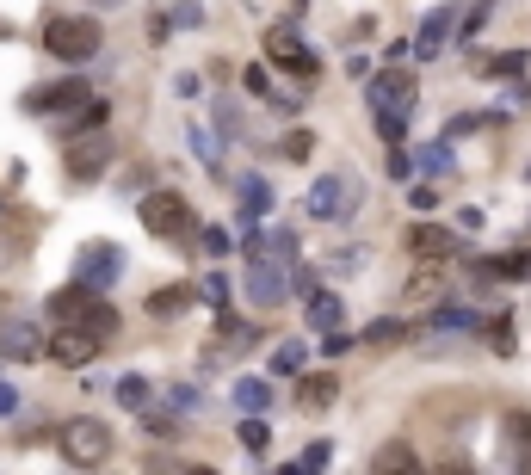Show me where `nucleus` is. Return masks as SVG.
<instances>
[{
  "label": "nucleus",
  "instance_id": "obj_14",
  "mask_svg": "<svg viewBox=\"0 0 531 475\" xmlns=\"http://www.w3.org/2000/svg\"><path fill=\"white\" fill-rule=\"evenodd\" d=\"M451 247H457V235L445 223H414L408 229V253H414V260H451Z\"/></svg>",
  "mask_w": 531,
  "mask_h": 475
},
{
  "label": "nucleus",
  "instance_id": "obj_26",
  "mask_svg": "<svg viewBox=\"0 0 531 475\" xmlns=\"http://www.w3.org/2000/svg\"><path fill=\"white\" fill-rule=\"evenodd\" d=\"M371 469H377V475H389V469H420V457H414V451L402 445V438H389V445H383V451L371 457Z\"/></svg>",
  "mask_w": 531,
  "mask_h": 475
},
{
  "label": "nucleus",
  "instance_id": "obj_33",
  "mask_svg": "<svg viewBox=\"0 0 531 475\" xmlns=\"http://www.w3.org/2000/svg\"><path fill=\"white\" fill-rule=\"evenodd\" d=\"M328 463H334V438H315V445L303 451V463H297V469H328Z\"/></svg>",
  "mask_w": 531,
  "mask_h": 475
},
{
  "label": "nucleus",
  "instance_id": "obj_27",
  "mask_svg": "<svg viewBox=\"0 0 531 475\" xmlns=\"http://www.w3.org/2000/svg\"><path fill=\"white\" fill-rule=\"evenodd\" d=\"M396 340H408V327H402V321H389V315L371 321L365 334H359V346H396Z\"/></svg>",
  "mask_w": 531,
  "mask_h": 475
},
{
  "label": "nucleus",
  "instance_id": "obj_38",
  "mask_svg": "<svg viewBox=\"0 0 531 475\" xmlns=\"http://www.w3.org/2000/svg\"><path fill=\"white\" fill-rule=\"evenodd\" d=\"M488 340H494V352H513V321L501 315V321H494V327H488Z\"/></svg>",
  "mask_w": 531,
  "mask_h": 475
},
{
  "label": "nucleus",
  "instance_id": "obj_21",
  "mask_svg": "<svg viewBox=\"0 0 531 475\" xmlns=\"http://www.w3.org/2000/svg\"><path fill=\"white\" fill-rule=\"evenodd\" d=\"M476 327H482V315H476V309H457V303L433 309V334H476Z\"/></svg>",
  "mask_w": 531,
  "mask_h": 475
},
{
  "label": "nucleus",
  "instance_id": "obj_24",
  "mask_svg": "<svg viewBox=\"0 0 531 475\" xmlns=\"http://www.w3.org/2000/svg\"><path fill=\"white\" fill-rule=\"evenodd\" d=\"M235 408H241V414H266V408H272V389H266L260 377H241V383H235Z\"/></svg>",
  "mask_w": 531,
  "mask_h": 475
},
{
  "label": "nucleus",
  "instance_id": "obj_17",
  "mask_svg": "<svg viewBox=\"0 0 531 475\" xmlns=\"http://www.w3.org/2000/svg\"><path fill=\"white\" fill-rule=\"evenodd\" d=\"M334 395H340V377L334 371H309L303 383H297V401L309 414H322V408H334Z\"/></svg>",
  "mask_w": 531,
  "mask_h": 475
},
{
  "label": "nucleus",
  "instance_id": "obj_25",
  "mask_svg": "<svg viewBox=\"0 0 531 475\" xmlns=\"http://www.w3.org/2000/svg\"><path fill=\"white\" fill-rule=\"evenodd\" d=\"M303 364H309V346L303 340H285L272 352V377H303Z\"/></svg>",
  "mask_w": 531,
  "mask_h": 475
},
{
  "label": "nucleus",
  "instance_id": "obj_36",
  "mask_svg": "<svg viewBox=\"0 0 531 475\" xmlns=\"http://www.w3.org/2000/svg\"><path fill=\"white\" fill-rule=\"evenodd\" d=\"M186 142H192V149H198V161H204V167H217V149H210V136H204L198 124L186 130Z\"/></svg>",
  "mask_w": 531,
  "mask_h": 475
},
{
  "label": "nucleus",
  "instance_id": "obj_39",
  "mask_svg": "<svg viewBox=\"0 0 531 475\" xmlns=\"http://www.w3.org/2000/svg\"><path fill=\"white\" fill-rule=\"evenodd\" d=\"M525 68V50H513V56H501V62H488V75H519Z\"/></svg>",
  "mask_w": 531,
  "mask_h": 475
},
{
  "label": "nucleus",
  "instance_id": "obj_15",
  "mask_svg": "<svg viewBox=\"0 0 531 475\" xmlns=\"http://www.w3.org/2000/svg\"><path fill=\"white\" fill-rule=\"evenodd\" d=\"M445 38H451V7H433L427 19H420V31H414V56H420V62L439 56V50H445Z\"/></svg>",
  "mask_w": 531,
  "mask_h": 475
},
{
  "label": "nucleus",
  "instance_id": "obj_18",
  "mask_svg": "<svg viewBox=\"0 0 531 475\" xmlns=\"http://www.w3.org/2000/svg\"><path fill=\"white\" fill-rule=\"evenodd\" d=\"M309 327H346V297H334V290H309Z\"/></svg>",
  "mask_w": 531,
  "mask_h": 475
},
{
  "label": "nucleus",
  "instance_id": "obj_28",
  "mask_svg": "<svg viewBox=\"0 0 531 475\" xmlns=\"http://www.w3.org/2000/svg\"><path fill=\"white\" fill-rule=\"evenodd\" d=\"M241 445L254 451V457H266V445H272V432H266V420H260V414H247V420H241Z\"/></svg>",
  "mask_w": 531,
  "mask_h": 475
},
{
  "label": "nucleus",
  "instance_id": "obj_11",
  "mask_svg": "<svg viewBox=\"0 0 531 475\" xmlns=\"http://www.w3.org/2000/svg\"><path fill=\"white\" fill-rule=\"evenodd\" d=\"M266 56H272L278 68H297L303 81H315V56L303 50V38H297V25H272V31H266Z\"/></svg>",
  "mask_w": 531,
  "mask_h": 475
},
{
  "label": "nucleus",
  "instance_id": "obj_31",
  "mask_svg": "<svg viewBox=\"0 0 531 475\" xmlns=\"http://www.w3.org/2000/svg\"><path fill=\"white\" fill-rule=\"evenodd\" d=\"M377 136L383 142H402L408 136V112H377Z\"/></svg>",
  "mask_w": 531,
  "mask_h": 475
},
{
  "label": "nucleus",
  "instance_id": "obj_22",
  "mask_svg": "<svg viewBox=\"0 0 531 475\" xmlns=\"http://www.w3.org/2000/svg\"><path fill=\"white\" fill-rule=\"evenodd\" d=\"M192 303H198L192 284H167V290H155V297H149V315H180V309H192Z\"/></svg>",
  "mask_w": 531,
  "mask_h": 475
},
{
  "label": "nucleus",
  "instance_id": "obj_7",
  "mask_svg": "<svg viewBox=\"0 0 531 475\" xmlns=\"http://www.w3.org/2000/svg\"><path fill=\"white\" fill-rule=\"evenodd\" d=\"M62 167H68L75 186H87V179H99L105 167H112V142H105L99 130L93 136H75V142H68V155H62Z\"/></svg>",
  "mask_w": 531,
  "mask_h": 475
},
{
  "label": "nucleus",
  "instance_id": "obj_23",
  "mask_svg": "<svg viewBox=\"0 0 531 475\" xmlns=\"http://www.w3.org/2000/svg\"><path fill=\"white\" fill-rule=\"evenodd\" d=\"M112 395H118V408L143 414L149 401H155V383H149V377H118V389H112Z\"/></svg>",
  "mask_w": 531,
  "mask_h": 475
},
{
  "label": "nucleus",
  "instance_id": "obj_44",
  "mask_svg": "<svg viewBox=\"0 0 531 475\" xmlns=\"http://www.w3.org/2000/svg\"><path fill=\"white\" fill-rule=\"evenodd\" d=\"M0 210H7V198H0Z\"/></svg>",
  "mask_w": 531,
  "mask_h": 475
},
{
  "label": "nucleus",
  "instance_id": "obj_45",
  "mask_svg": "<svg viewBox=\"0 0 531 475\" xmlns=\"http://www.w3.org/2000/svg\"><path fill=\"white\" fill-rule=\"evenodd\" d=\"M525 179H531V167H525Z\"/></svg>",
  "mask_w": 531,
  "mask_h": 475
},
{
  "label": "nucleus",
  "instance_id": "obj_8",
  "mask_svg": "<svg viewBox=\"0 0 531 475\" xmlns=\"http://www.w3.org/2000/svg\"><path fill=\"white\" fill-rule=\"evenodd\" d=\"M365 93H371V112H414V99H420L408 68H383V75H371Z\"/></svg>",
  "mask_w": 531,
  "mask_h": 475
},
{
  "label": "nucleus",
  "instance_id": "obj_16",
  "mask_svg": "<svg viewBox=\"0 0 531 475\" xmlns=\"http://www.w3.org/2000/svg\"><path fill=\"white\" fill-rule=\"evenodd\" d=\"M235 198H241V223H260V216L272 210V186H266L260 173H241L235 179Z\"/></svg>",
  "mask_w": 531,
  "mask_h": 475
},
{
  "label": "nucleus",
  "instance_id": "obj_35",
  "mask_svg": "<svg viewBox=\"0 0 531 475\" xmlns=\"http://www.w3.org/2000/svg\"><path fill=\"white\" fill-rule=\"evenodd\" d=\"M297 229H272V253H278V260H297Z\"/></svg>",
  "mask_w": 531,
  "mask_h": 475
},
{
  "label": "nucleus",
  "instance_id": "obj_43",
  "mask_svg": "<svg viewBox=\"0 0 531 475\" xmlns=\"http://www.w3.org/2000/svg\"><path fill=\"white\" fill-rule=\"evenodd\" d=\"M217 130H223V142L235 136V105H217Z\"/></svg>",
  "mask_w": 531,
  "mask_h": 475
},
{
  "label": "nucleus",
  "instance_id": "obj_6",
  "mask_svg": "<svg viewBox=\"0 0 531 475\" xmlns=\"http://www.w3.org/2000/svg\"><path fill=\"white\" fill-rule=\"evenodd\" d=\"M118 272H124V253H118L112 241H87V247L75 253V284H87V290H112Z\"/></svg>",
  "mask_w": 531,
  "mask_h": 475
},
{
  "label": "nucleus",
  "instance_id": "obj_10",
  "mask_svg": "<svg viewBox=\"0 0 531 475\" xmlns=\"http://www.w3.org/2000/svg\"><path fill=\"white\" fill-rule=\"evenodd\" d=\"M81 99H87V81H56V87H31L25 112L31 118H62V112H75Z\"/></svg>",
  "mask_w": 531,
  "mask_h": 475
},
{
  "label": "nucleus",
  "instance_id": "obj_12",
  "mask_svg": "<svg viewBox=\"0 0 531 475\" xmlns=\"http://www.w3.org/2000/svg\"><path fill=\"white\" fill-rule=\"evenodd\" d=\"M501 463L507 469H531V414L525 408H513L501 420Z\"/></svg>",
  "mask_w": 531,
  "mask_h": 475
},
{
  "label": "nucleus",
  "instance_id": "obj_2",
  "mask_svg": "<svg viewBox=\"0 0 531 475\" xmlns=\"http://www.w3.org/2000/svg\"><path fill=\"white\" fill-rule=\"evenodd\" d=\"M44 50H50L56 62H93V56L105 50V31H99V19L56 13V19H44Z\"/></svg>",
  "mask_w": 531,
  "mask_h": 475
},
{
  "label": "nucleus",
  "instance_id": "obj_40",
  "mask_svg": "<svg viewBox=\"0 0 531 475\" xmlns=\"http://www.w3.org/2000/svg\"><path fill=\"white\" fill-rule=\"evenodd\" d=\"M13 414H19V389L0 383V420H13Z\"/></svg>",
  "mask_w": 531,
  "mask_h": 475
},
{
  "label": "nucleus",
  "instance_id": "obj_34",
  "mask_svg": "<svg viewBox=\"0 0 531 475\" xmlns=\"http://www.w3.org/2000/svg\"><path fill=\"white\" fill-rule=\"evenodd\" d=\"M352 346H359V340H352L346 327H328V340H322V352H328V358H346Z\"/></svg>",
  "mask_w": 531,
  "mask_h": 475
},
{
  "label": "nucleus",
  "instance_id": "obj_13",
  "mask_svg": "<svg viewBox=\"0 0 531 475\" xmlns=\"http://www.w3.org/2000/svg\"><path fill=\"white\" fill-rule=\"evenodd\" d=\"M99 352V334H87V327H56V340H50V358L68 364V371H81V364H93Z\"/></svg>",
  "mask_w": 531,
  "mask_h": 475
},
{
  "label": "nucleus",
  "instance_id": "obj_3",
  "mask_svg": "<svg viewBox=\"0 0 531 475\" xmlns=\"http://www.w3.org/2000/svg\"><path fill=\"white\" fill-rule=\"evenodd\" d=\"M56 451L75 463V469H93V463H105L112 457V426L105 420H93V414H81V420H62L56 426Z\"/></svg>",
  "mask_w": 531,
  "mask_h": 475
},
{
  "label": "nucleus",
  "instance_id": "obj_30",
  "mask_svg": "<svg viewBox=\"0 0 531 475\" xmlns=\"http://www.w3.org/2000/svg\"><path fill=\"white\" fill-rule=\"evenodd\" d=\"M420 167H427V173H451V142H427V149H420Z\"/></svg>",
  "mask_w": 531,
  "mask_h": 475
},
{
  "label": "nucleus",
  "instance_id": "obj_1",
  "mask_svg": "<svg viewBox=\"0 0 531 475\" xmlns=\"http://www.w3.org/2000/svg\"><path fill=\"white\" fill-rule=\"evenodd\" d=\"M44 315H50L56 327H87V334H99V340H112V334H118V309L105 303V290H87V284L56 290Z\"/></svg>",
  "mask_w": 531,
  "mask_h": 475
},
{
  "label": "nucleus",
  "instance_id": "obj_9",
  "mask_svg": "<svg viewBox=\"0 0 531 475\" xmlns=\"http://www.w3.org/2000/svg\"><path fill=\"white\" fill-rule=\"evenodd\" d=\"M247 297H254V309H278V303H291V278L272 260H260V253H247Z\"/></svg>",
  "mask_w": 531,
  "mask_h": 475
},
{
  "label": "nucleus",
  "instance_id": "obj_41",
  "mask_svg": "<svg viewBox=\"0 0 531 475\" xmlns=\"http://www.w3.org/2000/svg\"><path fill=\"white\" fill-rule=\"evenodd\" d=\"M408 204H414V210H433V204H439V192H433V186H414V192H408Z\"/></svg>",
  "mask_w": 531,
  "mask_h": 475
},
{
  "label": "nucleus",
  "instance_id": "obj_5",
  "mask_svg": "<svg viewBox=\"0 0 531 475\" xmlns=\"http://www.w3.org/2000/svg\"><path fill=\"white\" fill-rule=\"evenodd\" d=\"M359 210V179L352 173H322L309 192V216H322V223H334V216H352Z\"/></svg>",
  "mask_w": 531,
  "mask_h": 475
},
{
  "label": "nucleus",
  "instance_id": "obj_4",
  "mask_svg": "<svg viewBox=\"0 0 531 475\" xmlns=\"http://www.w3.org/2000/svg\"><path fill=\"white\" fill-rule=\"evenodd\" d=\"M136 216H143V229L161 235V241H186V235L198 229L192 198H180V192H149L143 204H136Z\"/></svg>",
  "mask_w": 531,
  "mask_h": 475
},
{
  "label": "nucleus",
  "instance_id": "obj_19",
  "mask_svg": "<svg viewBox=\"0 0 531 475\" xmlns=\"http://www.w3.org/2000/svg\"><path fill=\"white\" fill-rule=\"evenodd\" d=\"M0 352L7 358H38V327L31 321H0Z\"/></svg>",
  "mask_w": 531,
  "mask_h": 475
},
{
  "label": "nucleus",
  "instance_id": "obj_32",
  "mask_svg": "<svg viewBox=\"0 0 531 475\" xmlns=\"http://www.w3.org/2000/svg\"><path fill=\"white\" fill-rule=\"evenodd\" d=\"M198 290H204V303H210V309H229V278H223V272H210Z\"/></svg>",
  "mask_w": 531,
  "mask_h": 475
},
{
  "label": "nucleus",
  "instance_id": "obj_29",
  "mask_svg": "<svg viewBox=\"0 0 531 475\" xmlns=\"http://www.w3.org/2000/svg\"><path fill=\"white\" fill-rule=\"evenodd\" d=\"M278 155H285V161H309V155H315V136H309V130H291L285 142H278Z\"/></svg>",
  "mask_w": 531,
  "mask_h": 475
},
{
  "label": "nucleus",
  "instance_id": "obj_37",
  "mask_svg": "<svg viewBox=\"0 0 531 475\" xmlns=\"http://www.w3.org/2000/svg\"><path fill=\"white\" fill-rule=\"evenodd\" d=\"M198 241H204V253H217V260H223V253H235V247H229V229H204Z\"/></svg>",
  "mask_w": 531,
  "mask_h": 475
},
{
  "label": "nucleus",
  "instance_id": "obj_20",
  "mask_svg": "<svg viewBox=\"0 0 531 475\" xmlns=\"http://www.w3.org/2000/svg\"><path fill=\"white\" fill-rule=\"evenodd\" d=\"M99 124H105V99H93V93L75 105V112H62V136H68V142L87 136V130H99Z\"/></svg>",
  "mask_w": 531,
  "mask_h": 475
},
{
  "label": "nucleus",
  "instance_id": "obj_42",
  "mask_svg": "<svg viewBox=\"0 0 531 475\" xmlns=\"http://www.w3.org/2000/svg\"><path fill=\"white\" fill-rule=\"evenodd\" d=\"M198 19H204V7H198V0H186V7L173 13V25H198Z\"/></svg>",
  "mask_w": 531,
  "mask_h": 475
}]
</instances>
